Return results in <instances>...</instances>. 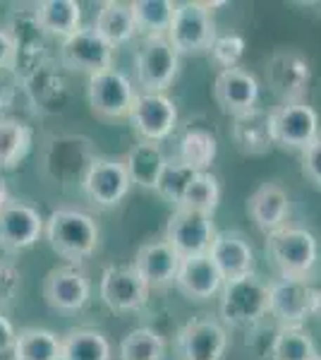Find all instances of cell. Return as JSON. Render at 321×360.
Returning <instances> with one entry per match:
<instances>
[{
	"instance_id": "cell-32",
	"label": "cell",
	"mask_w": 321,
	"mask_h": 360,
	"mask_svg": "<svg viewBox=\"0 0 321 360\" xmlns=\"http://www.w3.org/2000/svg\"><path fill=\"white\" fill-rule=\"evenodd\" d=\"M32 149V127L10 115H0V171L15 168Z\"/></svg>"
},
{
	"instance_id": "cell-33",
	"label": "cell",
	"mask_w": 321,
	"mask_h": 360,
	"mask_svg": "<svg viewBox=\"0 0 321 360\" xmlns=\"http://www.w3.org/2000/svg\"><path fill=\"white\" fill-rule=\"evenodd\" d=\"M218 205H221L218 178L211 171H204V173H195V178L190 180L178 209H188V212L204 214V217H214Z\"/></svg>"
},
{
	"instance_id": "cell-4",
	"label": "cell",
	"mask_w": 321,
	"mask_h": 360,
	"mask_svg": "<svg viewBox=\"0 0 321 360\" xmlns=\"http://www.w3.org/2000/svg\"><path fill=\"white\" fill-rule=\"evenodd\" d=\"M216 37H218V32H216L214 13L207 3L188 0V3L175 5V15L166 39L178 51V56L209 53Z\"/></svg>"
},
{
	"instance_id": "cell-27",
	"label": "cell",
	"mask_w": 321,
	"mask_h": 360,
	"mask_svg": "<svg viewBox=\"0 0 321 360\" xmlns=\"http://www.w3.org/2000/svg\"><path fill=\"white\" fill-rule=\"evenodd\" d=\"M232 142L237 152L244 156H264L273 147L271 127H268V111L261 106L252 108L232 118Z\"/></svg>"
},
{
	"instance_id": "cell-12",
	"label": "cell",
	"mask_w": 321,
	"mask_h": 360,
	"mask_svg": "<svg viewBox=\"0 0 321 360\" xmlns=\"http://www.w3.org/2000/svg\"><path fill=\"white\" fill-rule=\"evenodd\" d=\"M98 295L113 312H139L147 307L151 288L132 264H110L101 274Z\"/></svg>"
},
{
	"instance_id": "cell-42",
	"label": "cell",
	"mask_w": 321,
	"mask_h": 360,
	"mask_svg": "<svg viewBox=\"0 0 321 360\" xmlns=\"http://www.w3.org/2000/svg\"><path fill=\"white\" fill-rule=\"evenodd\" d=\"M15 339H17V329L13 327V322L0 312V353H13Z\"/></svg>"
},
{
	"instance_id": "cell-3",
	"label": "cell",
	"mask_w": 321,
	"mask_h": 360,
	"mask_svg": "<svg viewBox=\"0 0 321 360\" xmlns=\"http://www.w3.org/2000/svg\"><path fill=\"white\" fill-rule=\"evenodd\" d=\"M266 255L281 276L307 278L319 262V240L312 231L285 226L266 236Z\"/></svg>"
},
{
	"instance_id": "cell-16",
	"label": "cell",
	"mask_w": 321,
	"mask_h": 360,
	"mask_svg": "<svg viewBox=\"0 0 321 360\" xmlns=\"http://www.w3.org/2000/svg\"><path fill=\"white\" fill-rule=\"evenodd\" d=\"M230 336L218 319L197 317L190 319L178 332V356L180 360H223Z\"/></svg>"
},
{
	"instance_id": "cell-37",
	"label": "cell",
	"mask_w": 321,
	"mask_h": 360,
	"mask_svg": "<svg viewBox=\"0 0 321 360\" xmlns=\"http://www.w3.org/2000/svg\"><path fill=\"white\" fill-rule=\"evenodd\" d=\"M192 178H195V171H190L188 166H183L178 159H168V166H166V171H163L156 193H159L168 205H173L178 209L180 200H183V195H185V190H188Z\"/></svg>"
},
{
	"instance_id": "cell-35",
	"label": "cell",
	"mask_w": 321,
	"mask_h": 360,
	"mask_svg": "<svg viewBox=\"0 0 321 360\" xmlns=\"http://www.w3.org/2000/svg\"><path fill=\"white\" fill-rule=\"evenodd\" d=\"M319 348L302 327H281L271 341V360H317Z\"/></svg>"
},
{
	"instance_id": "cell-39",
	"label": "cell",
	"mask_w": 321,
	"mask_h": 360,
	"mask_svg": "<svg viewBox=\"0 0 321 360\" xmlns=\"http://www.w3.org/2000/svg\"><path fill=\"white\" fill-rule=\"evenodd\" d=\"M22 288V271L13 262L0 259V305H8L17 298Z\"/></svg>"
},
{
	"instance_id": "cell-36",
	"label": "cell",
	"mask_w": 321,
	"mask_h": 360,
	"mask_svg": "<svg viewBox=\"0 0 321 360\" xmlns=\"http://www.w3.org/2000/svg\"><path fill=\"white\" fill-rule=\"evenodd\" d=\"M120 360H163L166 358V339L149 327H137L122 336L118 346Z\"/></svg>"
},
{
	"instance_id": "cell-21",
	"label": "cell",
	"mask_w": 321,
	"mask_h": 360,
	"mask_svg": "<svg viewBox=\"0 0 321 360\" xmlns=\"http://www.w3.org/2000/svg\"><path fill=\"white\" fill-rule=\"evenodd\" d=\"M209 257L221 271L223 281L256 274L254 250L249 245L247 236H242L240 231H216L211 248H209Z\"/></svg>"
},
{
	"instance_id": "cell-11",
	"label": "cell",
	"mask_w": 321,
	"mask_h": 360,
	"mask_svg": "<svg viewBox=\"0 0 321 360\" xmlns=\"http://www.w3.org/2000/svg\"><path fill=\"white\" fill-rule=\"evenodd\" d=\"M8 32L15 44V72L25 82L44 65H48V49H46V34L41 32L34 10L15 13L8 22Z\"/></svg>"
},
{
	"instance_id": "cell-26",
	"label": "cell",
	"mask_w": 321,
	"mask_h": 360,
	"mask_svg": "<svg viewBox=\"0 0 321 360\" xmlns=\"http://www.w3.org/2000/svg\"><path fill=\"white\" fill-rule=\"evenodd\" d=\"M41 32L65 41L81 29V5L77 0H41L34 5Z\"/></svg>"
},
{
	"instance_id": "cell-31",
	"label": "cell",
	"mask_w": 321,
	"mask_h": 360,
	"mask_svg": "<svg viewBox=\"0 0 321 360\" xmlns=\"http://www.w3.org/2000/svg\"><path fill=\"white\" fill-rule=\"evenodd\" d=\"M25 86L32 96V101L37 103V108H48V111H60L67 96V82L60 77V72L51 70V65H44L39 72H34L32 77L25 79Z\"/></svg>"
},
{
	"instance_id": "cell-1",
	"label": "cell",
	"mask_w": 321,
	"mask_h": 360,
	"mask_svg": "<svg viewBox=\"0 0 321 360\" xmlns=\"http://www.w3.org/2000/svg\"><path fill=\"white\" fill-rule=\"evenodd\" d=\"M44 236L58 257L67 259V264H81L98 250L101 229L91 214L81 209L60 207L46 219Z\"/></svg>"
},
{
	"instance_id": "cell-48",
	"label": "cell",
	"mask_w": 321,
	"mask_h": 360,
	"mask_svg": "<svg viewBox=\"0 0 321 360\" xmlns=\"http://www.w3.org/2000/svg\"><path fill=\"white\" fill-rule=\"evenodd\" d=\"M317 360H321V353H319V356H317Z\"/></svg>"
},
{
	"instance_id": "cell-45",
	"label": "cell",
	"mask_w": 321,
	"mask_h": 360,
	"mask_svg": "<svg viewBox=\"0 0 321 360\" xmlns=\"http://www.w3.org/2000/svg\"><path fill=\"white\" fill-rule=\"evenodd\" d=\"M10 197H8V185H5V178H3V173H0V207L8 202Z\"/></svg>"
},
{
	"instance_id": "cell-46",
	"label": "cell",
	"mask_w": 321,
	"mask_h": 360,
	"mask_svg": "<svg viewBox=\"0 0 321 360\" xmlns=\"http://www.w3.org/2000/svg\"><path fill=\"white\" fill-rule=\"evenodd\" d=\"M317 315H321V281L317 283Z\"/></svg>"
},
{
	"instance_id": "cell-14",
	"label": "cell",
	"mask_w": 321,
	"mask_h": 360,
	"mask_svg": "<svg viewBox=\"0 0 321 360\" xmlns=\"http://www.w3.org/2000/svg\"><path fill=\"white\" fill-rule=\"evenodd\" d=\"M115 49L94 27H81L65 41H60V65L72 72L98 75L113 68Z\"/></svg>"
},
{
	"instance_id": "cell-23",
	"label": "cell",
	"mask_w": 321,
	"mask_h": 360,
	"mask_svg": "<svg viewBox=\"0 0 321 360\" xmlns=\"http://www.w3.org/2000/svg\"><path fill=\"white\" fill-rule=\"evenodd\" d=\"M223 276L216 269L209 255H199V257H185L180 262L178 278L175 286L183 295H188L190 300H211L221 293L223 288Z\"/></svg>"
},
{
	"instance_id": "cell-22",
	"label": "cell",
	"mask_w": 321,
	"mask_h": 360,
	"mask_svg": "<svg viewBox=\"0 0 321 360\" xmlns=\"http://www.w3.org/2000/svg\"><path fill=\"white\" fill-rule=\"evenodd\" d=\"M247 214L256 229L264 236H271L288 226L290 217V195L278 183H261L249 195Z\"/></svg>"
},
{
	"instance_id": "cell-29",
	"label": "cell",
	"mask_w": 321,
	"mask_h": 360,
	"mask_svg": "<svg viewBox=\"0 0 321 360\" xmlns=\"http://www.w3.org/2000/svg\"><path fill=\"white\" fill-rule=\"evenodd\" d=\"M60 360H110V341L98 329H70L60 336Z\"/></svg>"
},
{
	"instance_id": "cell-9",
	"label": "cell",
	"mask_w": 321,
	"mask_h": 360,
	"mask_svg": "<svg viewBox=\"0 0 321 360\" xmlns=\"http://www.w3.org/2000/svg\"><path fill=\"white\" fill-rule=\"evenodd\" d=\"M180 70V56L166 37H144L134 58L137 84L149 94H163Z\"/></svg>"
},
{
	"instance_id": "cell-34",
	"label": "cell",
	"mask_w": 321,
	"mask_h": 360,
	"mask_svg": "<svg viewBox=\"0 0 321 360\" xmlns=\"http://www.w3.org/2000/svg\"><path fill=\"white\" fill-rule=\"evenodd\" d=\"M130 5L137 32L147 34V37H166L178 3L173 0H134Z\"/></svg>"
},
{
	"instance_id": "cell-5",
	"label": "cell",
	"mask_w": 321,
	"mask_h": 360,
	"mask_svg": "<svg viewBox=\"0 0 321 360\" xmlns=\"http://www.w3.org/2000/svg\"><path fill=\"white\" fill-rule=\"evenodd\" d=\"M264 77L268 89L281 103L307 101L309 84H312V60L295 49H281L268 56Z\"/></svg>"
},
{
	"instance_id": "cell-7",
	"label": "cell",
	"mask_w": 321,
	"mask_h": 360,
	"mask_svg": "<svg viewBox=\"0 0 321 360\" xmlns=\"http://www.w3.org/2000/svg\"><path fill=\"white\" fill-rule=\"evenodd\" d=\"M317 312V283L312 278L278 276L268 283V315L281 327H300Z\"/></svg>"
},
{
	"instance_id": "cell-41",
	"label": "cell",
	"mask_w": 321,
	"mask_h": 360,
	"mask_svg": "<svg viewBox=\"0 0 321 360\" xmlns=\"http://www.w3.org/2000/svg\"><path fill=\"white\" fill-rule=\"evenodd\" d=\"M15 68V44L8 27H0V72Z\"/></svg>"
},
{
	"instance_id": "cell-19",
	"label": "cell",
	"mask_w": 321,
	"mask_h": 360,
	"mask_svg": "<svg viewBox=\"0 0 321 360\" xmlns=\"http://www.w3.org/2000/svg\"><path fill=\"white\" fill-rule=\"evenodd\" d=\"M214 98L221 111L230 118H237L259 106V82L244 68L221 70L214 79Z\"/></svg>"
},
{
	"instance_id": "cell-24",
	"label": "cell",
	"mask_w": 321,
	"mask_h": 360,
	"mask_svg": "<svg viewBox=\"0 0 321 360\" xmlns=\"http://www.w3.org/2000/svg\"><path fill=\"white\" fill-rule=\"evenodd\" d=\"M122 164H125L127 176H130V183L134 188L154 190L156 193L163 171H166V166H168V156L163 152L161 144L139 139L130 152L125 154Z\"/></svg>"
},
{
	"instance_id": "cell-40",
	"label": "cell",
	"mask_w": 321,
	"mask_h": 360,
	"mask_svg": "<svg viewBox=\"0 0 321 360\" xmlns=\"http://www.w3.org/2000/svg\"><path fill=\"white\" fill-rule=\"evenodd\" d=\"M302 173L314 188L321 190V135L302 152Z\"/></svg>"
},
{
	"instance_id": "cell-15",
	"label": "cell",
	"mask_w": 321,
	"mask_h": 360,
	"mask_svg": "<svg viewBox=\"0 0 321 360\" xmlns=\"http://www.w3.org/2000/svg\"><path fill=\"white\" fill-rule=\"evenodd\" d=\"M46 219L37 207L20 200H8L0 207V250L8 255L25 252L44 236Z\"/></svg>"
},
{
	"instance_id": "cell-20",
	"label": "cell",
	"mask_w": 321,
	"mask_h": 360,
	"mask_svg": "<svg viewBox=\"0 0 321 360\" xmlns=\"http://www.w3.org/2000/svg\"><path fill=\"white\" fill-rule=\"evenodd\" d=\"M180 262H183V257L178 255V250L166 238H161V240L144 243L137 250V255H134L132 266L139 271V276L144 278V283H147L151 291H163V288L175 283L180 271Z\"/></svg>"
},
{
	"instance_id": "cell-18",
	"label": "cell",
	"mask_w": 321,
	"mask_h": 360,
	"mask_svg": "<svg viewBox=\"0 0 321 360\" xmlns=\"http://www.w3.org/2000/svg\"><path fill=\"white\" fill-rule=\"evenodd\" d=\"M214 236L216 229L211 217L188 212V209H175L166 226V240L178 250V255L183 259L209 255Z\"/></svg>"
},
{
	"instance_id": "cell-8",
	"label": "cell",
	"mask_w": 321,
	"mask_h": 360,
	"mask_svg": "<svg viewBox=\"0 0 321 360\" xmlns=\"http://www.w3.org/2000/svg\"><path fill=\"white\" fill-rule=\"evenodd\" d=\"M268 127L276 147L305 152L319 137V115L307 101L278 103L268 111Z\"/></svg>"
},
{
	"instance_id": "cell-6",
	"label": "cell",
	"mask_w": 321,
	"mask_h": 360,
	"mask_svg": "<svg viewBox=\"0 0 321 360\" xmlns=\"http://www.w3.org/2000/svg\"><path fill=\"white\" fill-rule=\"evenodd\" d=\"M137 94L139 91H134L130 77L115 68L91 75L86 82V101H89L91 113L101 120H110V123L130 118Z\"/></svg>"
},
{
	"instance_id": "cell-10",
	"label": "cell",
	"mask_w": 321,
	"mask_h": 360,
	"mask_svg": "<svg viewBox=\"0 0 321 360\" xmlns=\"http://www.w3.org/2000/svg\"><path fill=\"white\" fill-rule=\"evenodd\" d=\"M132 183L122 159L110 156H94L81 176V190L84 195L101 209L118 207L130 193Z\"/></svg>"
},
{
	"instance_id": "cell-43",
	"label": "cell",
	"mask_w": 321,
	"mask_h": 360,
	"mask_svg": "<svg viewBox=\"0 0 321 360\" xmlns=\"http://www.w3.org/2000/svg\"><path fill=\"white\" fill-rule=\"evenodd\" d=\"M8 103H10V89L3 82H0V115H5L3 111L8 108Z\"/></svg>"
},
{
	"instance_id": "cell-44",
	"label": "cell",
	"mask_w": 321,
	"mask_h": 360,
	"mask_svg": "<svg viewBox=\"0 0 321 360\" xmlns=\"http://www.w3.org/2000/svg\"><path fill=\"white\" fill-rule=\"evenodd\" d=\"M297 5H300V8H307L312 15L321 17V0H307V3H297Z\"/></svg>"
},
{
	"instance_id": "cell-28",
	"label": "cell",
	"mask_w": 321,
	"mask_h": 360,
	"mask_svg": "<svg viewBox=\"0 0 321 360\" xmlns=\"http://www.w3.org/2000/svg\"><path fill=\"white\" fill-rule=\"evenodd\" d=\"M94 29L101 34L106 41L118 49V46L132 41L137 34V25H134L132 5L120 3V0H103L96 10Z\"/></svg>"
},
{
	"instance_id": "cell-2",
	"label": "cell",
	"mask_w": 321,
	"mask_h": 360,
	"mask_svg": "<svg viewBox=\"0 0 321 360\" xmlns=\"http://www.w3.org/2000/svg\"><path fill=\"white\" fill-rule=\"evenodd\" d=\"M218 295V315L223 327L247 329L268 317V283L256 274L230 278Z\"/></svg>"
},
{
	"instance_id": "cell-30",
	"label": "cell",
	"mask_w": 321,
	"mask_h": 360,
	"mask_svg": "<svg viewBox=\"0 0 321 360\" xmlns=\"http://www.w3.org/2000/svg\"><path fill=\"white\" fill-rule=\"evenodd\" d=\"M15 360H60V336L51 329L25 327L13 346Z\"/></svg>"
},
{
	"instance_id": "cell-38",
	"label": "cell",
	"mask_w": 321,
	"mask_h": 360,
	"mask_svg": "<svg viewBox=\"0 0 321 360\" xmlns=\"http://www.w3.org/2000/svg\"><path fill=\"white\" fill-rule=\"evenodd\" d=\"M242 56H244V39L235 32L218 34V37L214 39L211 49H209V58H211V63L218 68V72L221 70L240 68Z\"/></svg>"
},
{
	"instance_id": "cell-25",
	"label": "cell",
	"mask_w": 321,
	"mask_h": 360,
	"mask_svg": "<svg viewBox=\"0 0 321 360\" xmlns=\"http://www.w3.org/2000/svg\"><path fill=\"white\" fill-rule=\"evenodd\" d=\"M216 154H218V137H216V132L207 125L190 123L178 139V152H175L173 159H178L190 171L204 173L211 168Z\"/></svg>"
},
{
	"instance_id": "cell-17",
	"label": "cell",
	"mask_w": 321,
	"mask_h": 360,
	"mask_svg": "<svg viewBox=\"0 0 321 360\" xmlns=\"http://www.w3.org/2000/svg\"><path fill=\"white\" fill-rule=\"evenodd\" d=\"M91 298V281L77 264H60L44 278V300L58 312H77Z\"/></svg>"
},
{
	"instance_id": "cell-13",
	"label": "cell",
	"mask_w": 321,
	"mask_h": 360,
	"mask_svg": "<svg viewBox=\"0 0 321 360\" xmlns=\"http://www.w3.org/2000/svg\"><path fill=\"white\" fill-rule=\"evenodd\" d=\"M130 125L144 142H166L178 127V106L166 94L139 91L130 113Z\"/></svg>"
},
{
	"instance_id": "cell-47",
	"label": "cell",
	"mask_w": 321,
	"mask_h": 360,
	"mask_svg": "<svg viewBox=\"0 0 321 360\" xmlns=\"http://www.w3.org/2000/svg\"><path fill=\"white\" fill-rule=\"evenodd\" d=\"M0 360H15L13 353H0Z\"/></svg>"
}]
</instances>
